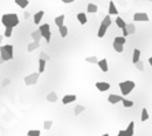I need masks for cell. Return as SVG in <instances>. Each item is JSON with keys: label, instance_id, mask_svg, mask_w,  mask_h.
<instances>
[{"label": "cell", "instance_id": "cell-1", "mask_svg": "<svg viewBox=\"0 0 152 136\" xmlns=\"http://www.w3.org/2000/svg\"><path fill=\"white\" fill-rule=\"evenodd\" d=\"M1 24L4 25V28H15L19 25V17L14 13L4 14L1 17Z\"/></svg>", "mask_w": 152, "mask_h": 136}, {"label": "cell", "instance_id": "cell-2", "mask_svg": "<svg viewBox=\"0 0 152 136\" xmlns=\"http://www.w3.org/2000/svg\"><path fill=\"white\" fill-rule=\"evenodd\" d=\"M0 56L3 58L4 62L14 59V47L11 44H6V46H0Z\"/></svg>", "mask_w": 152, "mask_h": 136}, {"label": "cell", "instance_id": "cell-3", "mask_svg": "<svg viewBox=\"0 0 152 136\" xmlns=\"http://www.w3.org/2000/svg\"><path fill=\"white\" fill-rule=\"evenodd\" d=\"M134 87H136V83L132 80H125L119 83V91H121L122 96H128L134 89Z\"/></svg>", "mask_w": 152, "mask_h": 136}, {"label": "cell", "instance_id": "cell-4", "mask_svg": "<svg viewBox=\"0 0 152 136\" xmlns=\"http://www.w3.org/2000/svg\"><path fill=\"white\" fill-rule=\"evenodd\" d=\"M38 30L41 32V36H43V39H44L47 43H51V36H52V32H51V26H49V25H48V24L40 25Z\"/></svg>", "mask_w": 152, "mask_h": 136}, {"label": "cell", "instance_id": "cell-5", "mask_svg": "<svg viewBox=\"0 0 152 136\" xmlns=\"http://www.w3.org/2000/svg\"><path fill=\"white\" fill-rule=\"evenodd\" d=\"M38 79H40V73L36 72V73H30V74H28L23 80H25V84H26V85H34V84H37Z\"/></svg>", "mask_w": 152, "mask_h": 136}, {"label": "cell", "instance_id": "cell-6", "mask_svg": "<svg viewBox=\"0 0 152 136\" xmlns=\"http://www.w3.org/2000/svg\"><path fill=\"white\" fill-rule=\"evenodd\" d=\"M133 33H136V26L133 24H126V26L122 29V36L123 37H128V36L133 34Z\"/></svg>", "mask_w": 152, "mask_h": 136}, {"label": "cell", "instance_id": "cell-7", "mask_svg": "<svg viewBox=\"0 0 152 136\" xmlns=\"http://www.w3.org/2000/svg\"><path fill=\"white\" fill-rule=\"evenodd\" d=\"M149 19V17L147 13H136L134 15H133V21L134 22H147Z\"/></svg>", "mask_w": 152, "mask_h": 136}, {"label": "cell", "instance_id": "cell-8", "mask_svg": "<svg viewBox=\"0 0 152 136\" xmlns=\"http://www.w3.org/2000/svg\"><path fill=\"white\" fill-rule=\"evenodd\" d=\"M95 85H96L97 91H100V92H106V91H108V89L111 88L110 83H107V81H97Z\"/></svg>", "mask_w": 152, "mask_h": 136}, {"label": "cell", "instance_id": "cell-9", "mask_svg": "<svg viewBox=\"0 0 152 136\" xmlns=\"http://www.w3.org/2000/svg\"><path fill=\"white\" fill-rule=\"evenodd\" d=\"M123 100V96L122 95H115V94H111V95L108 96V102L111 104H116L119 103V102H122Z\"/></svg>", "mask_w": 152, "mask_h": 136}, {"label": "cell", "instance_id": "cell-10", "mask_svg": "<svg viewBox=\"0 0 152 136\" xmlns=\"http://www.w3.org/2000/svg\"><path fill=\"white\" fill-rule=\"evenodd\" d=\"M97 66H99V69L101 70V72L107 73L110 69H108V62H107V59L104 58V59H99V62H97Z\"/></svg>", "mask_w": 152, "mask_h": 136}, {"label": "cell", "instance_id": "cell-11", "mask_svg": "<svg viewBox=\"0 0 152 136\" xmlns=\"http://www.w3.org/2000/svg\"><path fill=\"white\" fill-rule=\"evenodd\" d=\"M108 15L118 17V8H116V6H115V3L113 1V0L108 3Z\"/></svg>", "mask_w": 152, "mask_h": 136}, {"label": "cell", "instance_id": "cell-12", "mask_svg": "<svg viewBox=\"0 0 152 136\" xmlns=\"http://www.w3.org/2000/svg\"><path fill=\"white\" fill-rule=\"evenodd\" d=\"M77 96L76 95H64L63 98H62V103L63 104H70L73 103V102H76Z\"/></svg>", "mask_w": 152, "mask_h": 136}, {"label": "cell", "instance_id": "cell-13", "mask_svg": "<svg viewBox=\"0 0 152 136\" xmlns=\"http://www.w3.org/2000/svg\"><path fill=\"white\" fill-rule=\"evenodd\" d=\"M43 17H44V11H43V10L37 11V13L34 14V17H33V21H34V24H36V25H40L41 19H43Z\"/></svg>", "mask_w": 152, "mask_h": 136}, {"label": "cell", "instance_id": "cell-14", "mask_svg": "<svg viewBox=\"0 0 152 136\" xmlns=\"http://www.w3.org/2000/svg\"><path fill=\"white\" fill-rule=\"evenodd\" d=\"M47 102H49V103H55V102H58V95H56V92H55V91H51V92L47 95Z\"/></svg>", "mask_w": 152, "mask_h": 136}, {"label": "cell", "instance_id": "cell-15", "mask_svg": "<svg viewBox=\"0 0 152 136\" xmlns=\"http://www.w3.org/2000/svg\"><path fill=\"white\" fill-rule=\"evenodd\" d=\"M140 56H141V51H140L138 48H134V51H133V58H132V62L136 65L138 61H141V59H140Z\"/></svg>", "mask_w": 152, "mask_h": 136}, {"label": "cell", "instance_id": "cell-16", "mask_svg": "<svg viewBox=\"0 0 152 136\" xmlns=\"http://www.w3.org/2000/svg\"><path fill=\"white\" fill-rule=\"evenodd\" d=\"M38 47H40V41H32V43L28 44V51H29V52H33V51H36Z\"/></svg>", "mask_w": 152, "mask_h": 136}, {"label": "cell", "instance_id": "cell-17", "mask_svg": "<svg viewBox=\"0 0 152 136\" xmlns=\"http://www.w3.org/2000/svg\"><path fill=\"white\" fill-rule=\"evenodd\" d=\"M126 131V135L128 136H133L134 135V121H130L129 125H128V128L125 129Z\"/></svg>", "mask_w": 152, "mask_h": 136}, {"label": "cell", "instance_id": "cell-18", "mask_svg": "<svg viewBox=\"0 0 152 136\" xmlns=\"http://www.w3.org/2000/svg\"><path fill=\"white\" fill-rule=\"evenodd\" d=\"M77 19H78V22H80L81 25H85L86 22H88L86 14H84V13H78V14H77Z\"/></svg>", "mask_w": 152, "mask_h": 136}, {"label": "cell", "instance_id": "cell-19", "mask_svg": "<svg viewBox=\"0 0 152 136\" xmlns=\"http://www.w3.org/2000/svg\"><path fill=\"white\" fill-rule=\"evenodd\" d=\"M64 18H66V17H64V14L56 17V18H55V25H56L58 28H59V26H63V25H64Z\"/></svg>", "mask_w": 152, "mask_h": 136}, {"label": "cell", "instance_id": "cell-20", "mask_svg": "<svg viewBox=\"0 0 152 136\" xmlns=\"http://www.w3.org/2000/svg\"><path fill=\"white\" fill-rule=\"evenodd\" d=\"M86 11H88V13H91V14H95V13H97V6H96L95 3H88V6H86Z\"/></svg>", "mask_w": 152, "mask_h": 136}, {"label": "cell", "instance_id": "cell-21", "mask_svg": "<svg viewBox=\"0 0 152 136\" xmlns=\"http://www.w3.org/2000/svg\"><path fill=\"white\" fill-rule=\"evenodd\" d=\"M45 65H47V61L38 58V73H40V74L44 73V70H45Z\"/></svg>", "mask_w": 152, "mask_h": 136}, {"label": "cell", "instance_id": "cell-22", "mask_svg": "<svg viewBox=\"0 0 152 136\" xmlns=\"http://www.w3.org/2000/svg\"><path fill=\"white\" fill-rule=\"evenodd\" d=\"M115 24H116V26H118L119 29H123V28L126 26V22L123 21V18H121V17H116V18H115Z\"/></svg>", "mask_w": 152, "mask_h": 136}, {"label": "cell", "instance_id": "cell-23", "mask_svg": "<svg viewBox=\"0 0 152 136\" xmlns=\"http://www.w3.org/2000/svg\"><path fill=\"white\" fill-rule=\"evenodd\" d=\"M14 1H15L16 6L21 8H26L29 6V0H14Z\"/></svg>", "mask_w": 152, "mask_h": 136}, {"label": "cell", "instance_id": "cell-24", "mask_svg": "<svg viewBox=\"0 0 152 136\" xmlns=\"http://www.w3.org/2000/svg\"><path fill=\"white\" fill-rule=\"evenodd\" d=\"M32 39H33V41H40V39H41V37H43V36H41V32H40V30H34V32H32Z\"/></svg>", "mask_w": 152, "mask_h": 136}, {"label": "cell", "instance_id": "cell-25", "mask_svg": "<svg viewBox=\"0 0 152 136\" xmlns=\"http://www.w3.org/2000/svg\"><path fill=\"white\" fill-rule=\"evenodd\" d=\"M85 112V106H82V104H77L76 106V109H74V116H80L81 113H84Z\"/></svg>", "mask_w": 152, "mask_h": 136}, {"label": "cell", "instance_id": "cell-26", "mask_svg": "<svg viewBox=\"0 0 152 136\" xmlns=\"http://www.w3.org/2000/svg\"><path fill=\"white\" fill-rule=\"evenodd\" d=\"M149 120V113H148V110L147 109H143L141 110V121H148Z\"/></svg>", "mask_w": 152, "mask_h": 136}, {"label": "cell", "instance_id": "cell-27", "mask_svg": "<svg viewBox=\"0 0 152 136\" xmlns=\"http://www.w3.org/2000/svg\"><path fill=\"white\" fill-rule=\"evenodd\" d=\"M58 29H59V34H61L62 37H66V36H67L68 29L66 28V26H64V25H63V26H59Z\"/></svg>", "mask_w": 152, "mask_h": 136}, {"label": "cell", "instance_id": "cell-28", "mask_svg": "<svg viewBox=\"0 0 152 136\" xmlns=\"http://www.w3.org/2000/svg\"><path fill=\"white\" fill-rule=\"evenodd\" d=\"M114 43H118V44L125 46V43H126V37H123V36H116V37L114 39Z\"/></svg>", "mask_w": 152, "mask_h": 136}, {"label": "cell", "instance_id": "cell-29", "mask_svg": "<svg viewBox=\"0 0 152 136\" xmlns=\"http://www.w3.org/2000/svg\"><path fill=\"white\" fill-rule=\"evenodd\" d=\"M85 62H88V63H97L99 59H97V56H86Z\"/></svg>", "mask_w": 152, "mask_h": 136}, {"label": "cell", "instance_id": "cell-30", "mask_svg": "<svg viewBox=\"0 0 152 136\" xmlns=\"http://www.w3.org/2000/svg\"><path fill=\"white\" fill-rule=\"evenodd\" d=\"M122 103H123V106L125 107H133V100H130V99H128V98H123V100H122Z\"/></svg>", "mask_w": 152, "mask_h": 136}, {"label": "cell", "instance_id": "cell-31", "mask_svg": "<svg viewBox=\"0 0 152 136\" xmlns=\"http://www.w3.org/2000/svg\"><path fill=\"white\" fill-rule=\"evenodd\" d=\"M28 136H41V132L37 129H29L28 131Z\"/></svg>", "mask_w": 152, "mask_h": 136}, {"label": "cell", "instance_id": "cell-32", "mask_svg": "<svg viewBox=\"0 0 152 136\" xmlns=\"http://www.w3.org/2000/svg\"><path fill=\"white\" fill-rule=\"evenodd\" d=\"M113 47L116 52H123V46L122 44H118V43H113Z\"/></svg>", "mask_w": 152, "mask_h": 136}, {"label": "cell", "instance_id": "cell-33", "mask_svg": "<svg viewBox=\"0 0 152 136\" xmlns=\"http://www.w3.org/2000/svg\"><path fill=\"white\" fill-rule=\"evenodd\" d=\"M52 121L51 120H45L44 121V125H43V127H44V129H45V131H49V129H51V127H52Z\"/></svg>", "mask_w": 152, "mask_h": 136}, {"label": "cell", "instance_id": "cell-34", "mask_svg": "<svg viewBox=\"0 0 152 136\" xmlns=\"http://www.w3.org/2000/svg\"><path fill=\"white\" fill-rule=\"evenodd\" d=\"M134 66H136V69L138 72H144V63H143V61H138Z\"/></svg>", "mask_w": 152, "mask_h": 136}, {"label": "cell", "instance_id": "cell-35", "mask_svg": "<svg viewBox=\"0 0 152 136\" xmlns=\"http://www.w3.org/2000/svg\"><path fill=\"white\" fill-rule=\"evenodd\" d=\"M13 29H14V28H6V29H4V37H11V34H13Z\"/></svg>", "mask_w": 152, "mask_h": 136}, {"label": "cell", "instance_id": "cell-36", "mask_svg": "<svg viewBox=\"0 0 152 136\" xmlns=\"http://www.w3.org/2000/svg\"><path fill=\"white\" fill-rule=\"evenodd\" d=\"M38 58H40V59H44V61H47V62L51 59V56L48 55V54H45V52H40V56H38Z\"/></svg>", "mask_w": 152, "mask_h": 136}, {"label": "cell", "instance_id": "cell-37", "mask_svg": "<svg viewBox=\"0 0 152 136\" xmlns=\"http://www.w3.org/2000/svg\"><path fill=\"white\" fill-rule=\"evenodd\" d=\"M116 136H128V135H126V131H125V129H121V131H118V135Z\"/></svg>", "mask_w": 152, "mask_h": 136}, {"label": "cell", "instance_id": "cell-38", "mask_svg": "<svg viewBox=\"0 0 152 136\" xmlns=\"http://www.w3.org/2000/svg\"><path fill=\"white\" fill-rule=\"evenodd\" d=\"M62 3H64V4H70V3H74V0H62Z\"/></svg>", "mask_w": 152, "mask_h": 136}, {"label": "cell", "instance_id": "cell-39", "mask_svg": "<svg viewBox=\"0 0 152 136\" xmlns=\"http://www.w3.org/2000/svg\"><path fill=\"white\" fill-rule=\"evenodd\" d=\"M8 84H10V80H8V79H6V80H4V83H3V85H8Z\"/></svg>", "mask_w": 152, "mask_h": 136}, {"label": "cell", "instance_id": "cell-40", "mask_svg": "<svg viewBox=\"0 0 152 136\" xmlns=\"http://www.w3.org/2000/svg\"><path fill=\"white\" fill-rule=\"evenodd\" d=\"M3 39H4V34H0V44L3 43Z\"/></svg>", "mask_w": 152, "mask_h": 136}, {"label": "cell", "instance_id": "cell-41", "mask_svg": "<svg viewBox=\"0 0 152 136\" xmlns=\"http://www.w3.org/2000/svg\"><path fill=\"white\" fill-rule=\"evenodd\" d=\"M148 62H149V65H151V67H152V56H149V58H148Z\"/></svg>", "mask_w": 152, "mask_h": 136}, {"label": "cell", "instance_id": "cell-42", "mask_svg": "<svg viewBox=\"0 0 152 136\" xmlns=\"http://www.w3.org/2000/svg\"><path fill=\"white\" fill-rule=\"evenodd\" d=\"M23 17H25V18H26V19H28V18H29V17H30V14H29V13H25V15H23Z\"/></svg>", "mask_w": 152, "mask_h": 136}, {"label": "cell", "instance_id": "cell-43", "mask_svg": "<svg viewBox=\"0 0 152 136\" xmlns=\"http://www.w3.org/2000/svg\"><path fill=\"white\" fill-rule=\"evenodd\" d=\"M3 62H4V61H3V58H1V56H0V65L3 63Z\"/></svg>", "mask_w": 152, "mask_h": 136}, {"label": "cell", "instance_id": "cell-44", "mask_svg": "<svg viewBox=\"0 0 152 136\" xmlns=\"http://www.w3.org/2000/svg\"><path fill=\"white\" fill-rule=\"evenodd\" d=\"M101 136H110V135H108V133H104V135H101Z\"/></svg>", "mask_w": 152, "mask_h": 136}, {"label": "cell", "instance_id": "cell-45", "mask_svg": "<svg viewBox=\"0 0 152 136\" xmlns=\"http://www.w3.org/2000/svg\"><path fill=\"white\" fill-rule=\"evenodd\" d=\"M149 1H152V0H149Z\"/></svg>", "mask_w": 152, "mask_h": 136}]
</instances>
